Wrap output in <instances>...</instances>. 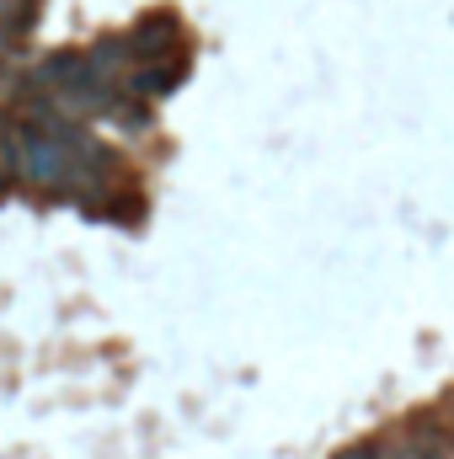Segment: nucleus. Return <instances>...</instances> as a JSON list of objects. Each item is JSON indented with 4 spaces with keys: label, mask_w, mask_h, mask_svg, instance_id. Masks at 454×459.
I'll return each instance as SVG.
<instances>
[{
    "label": "nucleus",
    "mask_w": 454,
    "mask_h": 459,
    "mask_svg": "<svg viewBox=\"0 0 454 459\" xmlns=\"http://www.w3.org/2000/svg\"><path fill=\"white\" fill-rule=\"evenodd\" d=\"M86 160H102V150L65 128V117H16L0 128V171L16 177L22 187L32 193H48V198H92L102 187V166H86Z\"/></svg>",
    "instance_id": "obj_1"
},
{
    "label": "nucleus",
    "mask_w": 454,
    "mask_h": 459,
    "mask_svg": "<svg viewBox=\"0 0 454 459\" xmlns=\"http://www.w3.org/2000/svg\"><path fill=\"white\" fill-rule=\"evenodd\" d=\"M369 449H374V459H444L450 438L439 422H412V428H396L390 438H380Z\"/></svg>",
    "instance_id": "obj_2"
},
{
    "label": "nucleus",
    "mask_w": 454,
    "mask_h": 459,
    "mask_svg": "<svg viewBox=\"0 0 454 459\" xmlns=\"http://www.w3.org/2000/svg\"><path fill=\"white\" fill-rule=\"evenodd\" d=\"M177 43H182V27H177V16H166V11L144 16V22L128 32V54H134L139 65H166Z\"/></svg>",
    "instance_id": "obj_3"
},
{
    "label": "nucleus",
    "mask_w": 454,
    "mask_h": 459,
    "mask_svg": "<svg viewBox=\"0 0 454 459\" xmlns=\"http://www.w3.org/2000/svg\"><path fill=\"white\" fill-rule=\"evenodd\" d=\"M16 43H22V38L0 27V75H5V70H11V59H16Z\"/></svg>",
    "instance_id": "obj_4"
},
{
    "label": "nucleus",
    "mask_w": 454,
    "mask_h": 459,
    "mask_svg": "<svg viewBox=\"0 0 454 459\" xmlns=\"http://www.w3.org/2000/svg\"><path fill=\"white\" fill-rule=\"evenodd\" d=\"M439 428H444V438H450V449H454V401H450V411H444V422H439Z\"/></svg>",
    "instance_id": "obj_5"
},
{
    "label": "nucleus",
    "mask_w": 454,
    "mask_h": 459,
    "mask_svg": "<svg viewBox=\"0 0 454 459\" xmlns=\"http://www.w3.org/2000/svg\"><path fill=\"white\" fill-rule=\"evenodd\" d=\"M337 459H374V449H347V455H337Z\"/></svg>",
    "instance_id": "obj_6"
}]
</instances>
